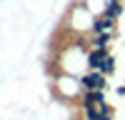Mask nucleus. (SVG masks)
Instances as JSON below:
<instances>
[{
    "mask_svg": "<svg viewBox=\"0 0 125 120\" xmlns=\"http://www.w3.org/2000/svg\"><path fill=\"white\" fill-rule=\"evenodd\" d=\"M80 85H83V90H88V93H93V90H103V88H105L108 83H105V75H103L100 70H90L88 75H83Z\"/></svg>",
    "mask_w": 125,
    "mask_h": 120,
    "instance_id": "1",
    "label": "nucleus"
},
{
    "mask_svg": "<svg viewBox=\"0 0 125 120\" xmlns=\"http://www.w3.org/2000/svg\"><path fill=\"white\" fill-rule=\"evenodd\" d=\"M113 25H115V18L100 15V18L93 20V33H113Z\"/></svg>",
    "mask_w": 125,
    "mask_h": 120,
    "instance_id": "2",
    "label": "nucleus"
},
{
    "mask_svg": "<svg viewBox=\"0 0 125 120\" xmlns=\"http://www.w3.org/2000/svg\"><path fill=\"white\" fill-rule=\"evenodd\" d=\"M105 55H108V50H103V48H93L90 53H88V65H90V70H100V63L105 60Z\"/></svg>",
    "mask_w": 125,
    "mask_h": 120,
    "instance_id": "3",
    "label": "nucleus"
},
{
    "mask_svg": "<svg viewBox=\"0 0 125 120\" xmlns=\"http://www.w3.org/2000/svg\"><path fill=\"white\" fill-rule=\"evenodd\" d=\"M113 70H115V58H113V55H105V60L100 63V73H103V75H110Z\"/></svg>",
    "mask_w": 125,
    "mask_h": 120,
    "instance_id": "4",
    "label": "nucleus"
},
{
    "mask_svg": "<svg viewBox=\"0 0 125 120\" xmlns=\"http://www.w3.org/2000/svg\"><path fill=\"white\" fill-rule=\"evenodd\" d=\"M108 40H110V33H98V38L93 40V48H103V50H108Z\"/></svg>",
    "mask_w": 125,
    "mask_h": 120,
    "instance_id": "5",
    "label": "nucleus"
},
{
    "mask_svg": "<svg viewBox=\"0 0 125 120\" xmlns=\"http://www.w3.org/2000/svg\"><path fill=\"white\" fill-rule=\"evenodd\" d=\"M120 13H123V5H120V3H108L105 15H110V18H120Z\"/></svg>",
    "mask_w": 125,
    "mask_h": 120,
    "instance_id": "6",
    "label": "nucleus"
},
{
    "mask_svg": "<svg viewBox=\"0 0 125 120\" xmlns=\"http://www.w3.org/2000/svg\"><path fill=\"white\" fill-rule=\"evenodd\" d=\"M100 120H110V113H103V115H100Z\"/></svg>",
    "mask_w": 125,
    "mask_h": 120,
    "instance_id": "7",
    "label": "nucleus"
},
{
    "mask_svg": "<svg viewBox=\"0 0 125 120\" xmlns=\"http://www.w3.org/2000/svg\"><path fill=\"white\" fill-rule=\"evenodd\" d=\"M108 3H120V0H108Z\"/></svg>",
    "mask_w": 125,
    "mask_h": 120,
    "instance_id": "8",
    "label": "nucleus"
}]
</instances>
